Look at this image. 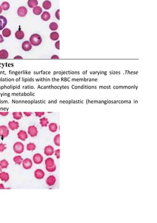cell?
Here are the masks:
<instances>
[{
  "label": "cell",
  "mask_w": 157,
  "mask_h": 223,
  "mask_svg": "<svg viewBox=\"0 0 157 223\" xmlns=\"http://www.w3.org/2000/svg\"><path fill=\"white\" fill-rule=\"evenodd\" d=\"M11 34V31L9 28H4L2 31V35L4 37L8 38L10 36Z\"/></svg>",
  "instance_id": "obj_27"
},
{
  "label": "cell",
  "mask_w": 157,
  "mask_h": 223,
  "mask_svg": "<svg viewBox=\"0 0 157 223\" xmlns=\"http://www.w3.org/2000/svg\"><path fill=\"white\" fill-rule=\"evenodd\" d=\"M49 130L52 133H55L57 131L58 129V126L56 123H51L48 125Z\"/></svg>",
  "instance_id": "obj_18"
},
{
  "label": "cell",
  "mask_w": 157,
  "mask_h": 223,
  "mask_svg": "<svg viewBox=\"0 0 157 223\" xmlns=\"http://www.w3.org/2000/svg\"><path fill=\"white\" fill-rule=\"evenodd\" d=\"M27 150L28 151H33L36 148V146L34 143H30L27 144L26 146Z\"/></svg>",
  "instance_id": "obj_32"
},
{
  "label": "cell",
  "mask_w": 157,
  "mask_h": 223,
  "mask_svg": "<svg viewBox=\"0 0 157 223\" xmlns=\"http://www.w3.org/2000/svg\"><path fill=\"white\" fill-rule=\"evenodd\" d=\"M9 163L8 161L6 159L2 160L0 161V167L1 168L3 169H6L9 166Z\"/></svg>",
  "instance_id": "obj_29"
},
{
  "label": "cell",
  "mask_w": 157,
  "mask_h": 223,
  "mask_svg": "<svg viewBox=\"0 0 157 223\" xmlns=\"http://www.w3.org/2000/svg\"><path fill=\"white\" fill-rule=\"evenodd\" d=\"M6 188L4 187V185L3 184H0V189H5Z\"/></svg>",
  "instance_id": "obj_45"
},
{
  "label": "cell",
  "mask_w": 157,
  "mask_h": 223,
  "mask_svg": "<svg viewBox=\"0 0 157 223\" xmlns=\"http://www.w3.org/2000/svg\"><path fill=\"white\" fill-rule=\"evenodd\" d=\"M15 37L18 40H21L25 37V33L21 30H18L15 33Z\"/></svg>",
  "instance_id": "obj_16"
},
{
  "label": "cell",
  "mask_w": 157,
  "mask_h": 223,
  "mask_svg": "<svg viewBox=\"0 0 157 223\" xmlns=\"http://www.w3.org/2000/svg\"><path fill=\"white\" fill-rule=\"evenodd\" d=\"M9 134V128L5 125L0 126V137L4 138L7 137Z\"/></svg>",
  "instance_id": "obj_4"
},
{
  "label": "cell",
  "mask_w": 157,
  "mask_h": 223,
  "mask_svg": "<svg viewBox=\"0 0 157 223\" xmlns=\"http://www.w3.org/2000/svg\"><path fill=\"white\" fill-rule=\"evenodd\" d=\"M33 12L35 16H40L43 12V9L40 6H36L33 8Z\"/></svg>",
  "instance_id": "obj_26"
},
{
  "label": "cell",
  "mask_w": 157,
  "mask_h": 223,
  "mask_svg": "<svg viewBox=\"0 0 157 223\" xmlns=\"http://www.w3.org/2000/svg\"><path fill=\"white\" fill-rule=\"evenodd\" d=\"M33 162L36 164H41L43 162L44 157L40 154H35L33 157Z\"/></svg>",
  "instance_id": "obj_6"
},
{
  "label": "cell",
  "mask_w": 157,
  "mask_h": 223,
  "mask_svg": "<svg viewBox=\"0 0 157 223\" xmlns=\"http://www.w3.org/2000/svg\"><path fill=\"white\" fill-rule=\"evenodd\" d=\"M23 114L26 117H30L33 114V113L31 112H24Z\"/></svg>",
  "instance_id": "obj_41"
},
{
  "label": "cell",
  "mask_w": 157,
  "mask_h": 223,
  "mask_svg": "<svg viewBox=\"0 0 157 223\" xmlns=\"http://www.w3.org/2000/svg\"><path fill=\"white\" fill-rule=\"evenodd\" d=\"M1 6V7L2 8L3 10H5V11L9 10V8H10V4H9V2H3Z\"/></svg>",
  "instance_id": "obj_33"
},
{
  "label": "cell",
  "mask_w": 157,
  "mask_h": 223,
  "mask_svg": "<svg viewBox=\"0 0 157 223\" xmlns=\"http://www.w3.org/2000/svg\"><path fill=\"white\" fill-rule=\"evenodd\" d=\"M29 42L33 46H38L43 42L42 36L38 34L35 33L32 35L29 38Z\"/></svg>",
  "instance_id": "obj_1"
},
{
  "label": "cell",
  "mask_w": 157,
  "mask_h": 223,
  "mask_svg": "<svg viewBox=\"0 0 157 223\" xmlns=\"http://www.w3.org/2000/svg\"><path fill=\"white\" fill-rule=\"evenodd\" d=\"M33 46L29 42V41H24L21 45L22 49L25 52H29L32 49Z\"/></svg>",
  "instance_id": "obj_7"
},
{
  "label": "cell",
  "mask_w": 157,
  "mask_h": 223,
  "mask_svg": "<svg viewBox=\"0 0 157 223\" xmlns=\"http://www.w3.org/2000/svg\"><path fill=\"white\" fill-rule=\"evenodd\" d=\"M56 168H56V165L55 166H53L52 167H49V168L45 167V169L47 170V171L50 172V173H52V172H54L56 170Z\"/></svg>",
  "instance_id": "obj_34"
},
{
  "label": "cell",
  "mask_w": 157,
  "mask_h": 223,
  "mask_svg": "<svg viewBox=\"0 0 157 223\" xmlns=\"http://www.w3.org/2000/svg\"><path fill=\"white\" fill-rule=\"evenodd\" d=\"M13 160L16 164H18V165H21V163H22V162L23 161V159L21 156L17 155V156H15V157H14V158H13Z\"/></svg>",
  "instance_id": "obj_28"
},
{
  "label": "cell",
  "mask_w": 157,
  "mask_h": 223,
  "mask_svg": "<svg viewBox=\"0 0 157 223\" xmlns=\"http://www.w3.org/2000/svg\"><path fill=\"white\" fill-rule=\"evenodd\" d=\"M60 37L59 34L56 31L52 32L50 34V38L53 41H57L59 40Z\"/></svg>",
  "instance_id": "obj_22"
},
{
  "label": "cell",
  "mask_w": 157,
  "mask_h": 223,
  "mask_svg": "<svg viewBox=\"0 0 157 223\" xmlns=\"http://www.w3.org/2000/svg\"><path fill=\"white\" fill-rule=\"evenodd\" d=\"M51 18V15L50 13L48 11H44L41 15L42 19L44 21H47L50 20Z\"/></svg>",
  "instance_id": "obj_20"
},
{
  "label": "cell",
  "mask_w": 157,
  "mask_h": 223,
  "mask_svg": "<svg viewBox=\"0 0 157 223\" xmlns=\"http://www.w3.org/2000/svg\"><path fill=\"white\" fill-rule=\"evenodd\" d=\"M34 176L35 179L37 180H42L44 179L45 176V173L43 170L37 169L34 172Z\"/></svg>",
  "instance_id": "obj_8"
},
{
  "label": "cell",
  "mask_w": 157,
  "mask_h": 223,
  "mask_svg": "<svg viewBox=\"0 0 157 223\" xmlns=\"http://www.w3.org/2000/svg\"><path fill=\"white\" fill-rule=\"evenodd\" d=\"M6 149H7V146L6 144L1 143L0 144V152H2L4 151Z\"/></svg>",
  "instance_id": "obj_35"
},
{
  "label": "cell",
  "mask_w": 157,
  "mask_h": 223,
  "mask_svg": "<svg viewBox=\"0 0 157 223\" xmlns=\"http://www.w3.org/2000/svg\"><path fill=\"white\" fill-rule=\"evenodd\" d=\"M12 115L13 119L15 120H20L23 117V113L21 112H13Z\"/></svg>",
  "instance_id": "obj_24"
},
{
  "label": "cell",
  "mask_w": 157,
  "mask_h": 223,
  "mask_svg": "<svg viewBox=\"0 0 157 223\" xmlns=\"http://www.w3.org/2000/svg\"><path fill=\"white\" fill-rule=\"evenodd\" d=\"M28 134L31 137H36L38 134V130L35 125L30 126L28 128Z\"/></svg>",
  "instance_id": "obj_3"
},
{
  "label": "cell",
  "mask_w": 157,
  "mask_h": 223,
  "mask_svg": "<svg viewBox=\"0 0 157 223\" xmlns=\"http://www.w3.org/2000/svg\"><path fill=\"white\" fill-rule=\"evenodd\" d=\"M13 59H14L19 60V59H23V57H21V56H20V55H16L15 57H14L13 58Z\"/></svg>",
  "instance_id": "obj_43"
},
{
  "label": "cell",
  "mask_w": 157,
  "mask_h": 223,
  "mask_svg": "<svg viewBox=\"0 0 157 223\" xmlns=\"http://www.w3.org/2000/svg\"><path fill=\"white\" fill-rule=\"evenodd\" d=\"M17 137L19 140L22 141H25L28 138V135L25 131L20 130L18 132Z\"/></svg>",
  "instance_id": "obj_12"
},
{
  "label": "cell",
  "mask_w": 157,
  "mask_h": 223,
  "mask_svg": "<svg viewBox=\"0 0 157 223\" xmlns=\"http://www.w3.org/2000/svg\"><path fill=\"white\" fill-rule=\"evenodd\" d=\"M14 151L18 155L21 154L24 150V145L20 142H16L13 146Z\"/></svg>",
  "instance_id": "obj_2"
},
{
  "label": "cell",
  "mask_w": 157,
  "mask_h": 223,
  "mask_svg": "<svg viewBox=\"0 0 157 223\" xmlns=\"http://www.w3.org/2000/svg\"><path fill=\"white\" fill-rule=\"evenodd\" d=\"M2 12H3V9H2L1 6L0 5V14H1L2 13Z\"/></svg>",
  "instance_id": "obj_46"
},
{
  "label": "cell",
  "mask_w": 157,
  "mask_h": 223,
  "mask_svg": "<svg viewBox=\"0 0 157 223\" xmlns=\"http://www.w3.org/2000/svg\"><path fill=\"white\" fill-rule=\"evenodd\" d=\"M51 59H59V57L58 55L56 54H54L51 57Z\"/></svg>",
  "instance_id": "obj_42"
},
{
  "label": "cell",
  "mask_w": 157,
  "mask_h": 223,
  "mask_svg": "<svg viewBox=\"0 0 157 223\" xmlns=\"http://www.w3.org/2000/svg\"><path fill=\"white\" fill-rule=\"evenodd\" d=\"M22 166L24 169L25 170L30 169L33 166V162L30 158H27L23 160L22 162Z\"/></svg>",
  "instance_id": "obj_5"
},
{
  "label": "cell",
  "mask_w": 157,
  "mask_h": 223,
  "mask_svg": "<svg viewBox=\"0 0 157 223\" xmlns=\"http://www.w3.org/2000/svg\"><path fill=\"white\" fill-rule=\"evenodd\" d=\"M55 47L56 49L59 50H60V41L58 40L55 44Z\"/></svg>",
  "instance_id": "obj_39"
},
{
  "label": "cell",
  "mask_w": 157,
  "mask_h": 223,
  "mask_svg": "<svg viewBox=\"0 0 157 223\" xmlns=\"http://www.w3.org/2000/svg\"><path fill=\"white\" fill-rule=\"evenodd\" d=\"M58 27L59 26L58 24L55 22H51L49 25V29L52 31H56L58 29Z\"/></svg>",
  "instance_id": "obj_30"
},
{
  "label": "cell",
  "mask_w": 157,
  "mask_h": 223,
  "mask_svg": "<svg viewBox=\"0 0 157 223\" xmlns=\"http://www.w3.org/2000/svg\"><path fill=\"white\" fill-rule=\"evenodd\" d=\"M52 4L51 2L49 0H45L43 3V7L44 9L48 10L51 8Z\"/></svg>",
  "instance_id": "obj_25"
},
{
  "label": "cell",
  "mask_w": 157,
  "mask_h": 223,
  "mask_svg": "<svg viewBox=\"0 0 157 223\" xmlns=\"http://www.w3.org/2000/svg\"><path fill=\"white\" fill-rule=\"evenodd\" d=\"M40 124L42 127H46L49 124V121L48 118L43 117L40 119Z\"/></svg>",
  "instance_id": "obj_23"
},
{
  "label": "cell",
  "mask_w": 157,
  "mask_h": 223,
  "mask_svg": "<svg viewBox=\"0 0 157 223\" xmlns=\"http://www.w3.org/2000/svg\"><path fill=\"white\" fill-rule=\"evenodd\" d=\"M28 13V10L26 7L24 6L20 7L17 9V13L20 17H25Z\"/></svg>",
  "instance_id": "obj_10"
},
{
  "label": "cell",
  "mask_w": 157,
  "mask_h": 223,
  "mask_svg": "<svg viewBox=\"0 0 157 223\" xmlns=\"http://www.w3.org/2000/svg\"><path fill=\"white\" fill-rule=\"evenodd\" d=\"M4 42V37L2 35L0 34V44L3 43Z\"/></svg>",
  "instance_id": "obj_44"
},
{
  "label": "cell",
  "mask_w": 157,
  "mask_h": 223,
  "mask_svg": "<svg viewBox=\"0 0 157 223\" xmlns=\"http://www.w3.org/2000/svg\"><path fill=\"white\" fill-rule=\"evenodd\" d=\"M54 148L50 145L46 146L44 149V154L46 156H51L54 154Z\"/></svg>",
  "instance_id": "obj_9"
},
{
  "label": "cell",
  "mask_w": 157,
  "mask_h": 223,
  "mask_svg": "<svg viewBox=\"0 0 157 223\" xmlns=\"http://www.w3.org/2000/svg\"><path fill=\"white\" fill-rule=\"evenodd\" d=\"M0 180L5 182H7L9 180V173L5 172H2L0 174Z\"/></svg>",
  "instance_id": "obj_17"
},
{
  "label": "cell",
  "mask_w": 157,
  "mask_h": 223,
  "mask_svg": "<svg viewBox=\"0 0 157 223\" xmlns=\"http://www.w3.org/2000/svg\"><path fill=\"white\" fill-rule=\"evenodd\" d=\"M38 4L37 0H28L27 2L28 6L31 9H33L35 7L37 6Z\"/></svg>",
  "instance_id": "obj_21"
},
{
  "label": "cell",
  "mask_w": 157,
  "mask_h": 223,
  "mask_svg": "<svg viewBox=\"0 0 157 223\" xmlns=\"http://www.w3.org/2000/svg\"><path fill=\"white\" fill-rule=\"evenodd\" d=\"M55 17L58 19L60 20V9H58L56 10L55 12Z\"/></svg>",
  "instance_id": "obj_38"
},
{
  "label": "cell",
  "mask_w": 157,
  "mask_h": 223,
  "mask_svg": "<svg viewBox=\"0 0 157 223\" xmlns=\"http://www.w3.org/2000/svg\"><path fill=\"white\" fill-rule=\"evenodd\" d=\"M60 149H57V150H56L54 151V154L56 157V158L59 159L60 157Z\"/></svg>",
  "instance_id": "obj_37"
},
{
  "label": "cell",
  "mask_w": 157,
  "mask_h": 223,
  "mask_svg": "<svg viewBox=\"0 0 157 223\" xmlns=\"http://www.w3.org/2000/svg\"><path fill=\"white\" fill-rule=\"evenodd\" d=\"M45 167L49 168L55 166V163L53 158L51 157H49L45 160Z\"/></svg>",
  "instance_id": "obj_15"
},
{
  "label": "cell",
  "mask_w": 157,
  "mask_h": 223,
  "mask_svg": "<svg viewBox=\"0 0 157 223\" xmlns=\"http://www.w3.org/2000/svg\"><path fill=\"white\" fill-rule=\"evenodd\" d=\"M2 172V169L1 168V167H0V174Z\"/></svg>",
  "instance_id": "obj_47"
},
{
  "label": "cell",
  "mask_w": 157,
  "mask_h": 223,
  "mask_svg": "<svg viewBox=\"0 0 157 223\" xmlns=\"http://www.w3.org/2000/svg\"><path fill=\"white\" fill-rule=\"evenodd\" d=\"M8 23V20L6 17L0 16V31L3 30Z\"/></svg>",
  "instance_id": "obj_14"
},
{
  "label": "cell",
  "mask_w": 157,
  "mask_h": 223,
  "mask_svg": "<svg viewBox=\"0 0 157 223\" xmlns=\"http://www.w3.org/2000/svg\"><path fill=\"white\" fill-rule=\"evenodd\" d=\"M56 182V178L53 175L49 176L46 180V184L49 187H52L53 186H54Z\"/></svg>",
  "instance_id": "obj_13"
},
{
  "label": "cell",
  "mask_w": 157,
  "mask_h": 223,
  "mask_svg": "<svg viewBox=\"0 0 157 223\" xmlns=\"http://www.w3.org/2000/svg\"><path fill=\"white\" fill-rule=\"evenodd\" d=\"M60 134L56 135L53 139L54 143L55 146H60Z\"/></svg>",
  "instance_id": "obj_31"
},
{
  "label": "cell",
  "mask_w": 157,
  "mask_h": 223,
  "mask_svg": "<svg viewBox=\"0 0 157 223\" xmlns=\"http://www.w3.org/2000/svg\"><path fill=\"white\" fill-rule=\"evenodd\" d=\"M35 115L37 117H42L45 114L44 112H35Z\"/></svg>",
  "instance_id": "obj_36"
},
{
  "label": "cell",
  "mask_w": 157,
  "mask_h": 223,
  "mask_svg": "<svg viewBox=\"0 0 157 223\" xmlns=\"http://www.w3.org/2000/svg\"><path fill=\"white\" fill-rule=\"evenodd\" d=\"M9 57V52L5 49L0 50V59L5 60L8 59Z\"/></svg>",
  "instance_id": "obj_19"
},
{
  "label": "cell",
  "mask_w": 157,
  "mask_h": 223,
  "mask_svg": "<svg viewBox=\"0 0 157 223\" xmlns=\"http://www.w3.org/2000/svg\"><path fill=\"white\" fill-rule=\"evenodd\" d=\"M9 112H0V115L2 116H7L8 115Z\"/></svg>",
  "instance_id": "obj_40"
},
{
  "label": "cell",
  "mask_w": 157,
  "mask_h": 223,
  "mask_svg": "<svg viewBox=\"0 0 157 223\" xmlns=\"http://www.w3.org/2000/svg\"><path fill=\"white\" fill-rule=\"evenodd\" d=\"M8 128L11 131H14L19 128V124L15 120L10 121L8 123Z\"/></svg>",
  "instance_id": "obj_11"
}]
</instances>
